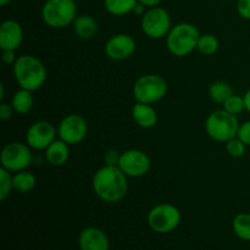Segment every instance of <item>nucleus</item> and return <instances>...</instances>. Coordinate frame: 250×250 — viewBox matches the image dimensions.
<instances>
[{
	"label": "nucleus",
	"mask_w": 250,
	"mask_h": 250,
	"mask_svg": "<svg viewBox=\"0 0 250 250\" xmlns=\"http://www.w3.org/2000/svg\"><path fill=\"white\" fill-rule=\"evenodd\" d=\"M94 194L105 203H117L128 192V177L119 166L104 165L92 178Z\"/></svg>",
	"instance_id": "obj_1"
},
{
	"label": "nucleus",
	"mask_w": 250,
	"mask_h": 250,
	"mask_svg": "<svg viewBox=\"0 0 250 250\" xmlns=\"http://www.w3.org/2000/svg\"><path fill=\"white\" fill-rule=\"evenodd\" d=\"M14 77L20 88L36 92L41 89L46 81V68L38 58L23 54L17 58L12 66Z\"/></svg>",
	"instance_id": "obj_2"
},
{
	"label": "nucleus",
	"mask_w": 250,
	"mask_h": 250,
	"mask_svg": "<svg viewBox=\"0 0 250 250\" xmlns=\"http://www.w3.org/2000/svg\"><path fill=\"white\" fill-rule=\"evenodd\" d=\"M200 32L194 24L188 22L172 26L166 36V46L172 55L177 58H185L197 49Z\"/></svg>",
	"instance_id": "obj_3"
},
{
	"label": "nucleus",
	"mask_w": 250,
	"mask_h": 250,
	"mask_svg": "<svg viewBox=\"0 0 250 250\" xmlns=\"http://www.w3.org/2000/svg\"><path fill=\"white\" fill-rule=\"evenodd\" d=\"M77 17V5L75 0H46L42 7L44 23L54 29L70 26Z\"/></svg>",
	"instance_id": "obj_4"
},
{
	"label": "nucleus",
	"mask_w": 250,
	"mask_h": 250,
	"mask_svg": "<svg viewBox=\"0 0 250 250\" xmlns=\"http://www.w3.org/2000/svg\"><path fill=\"white\" fill-rule=\"evenodd\" d=\"M239 121L236 115L226 110L212 111L205 120V131L209 137L220 143H226L229 139L237 137L239 129Z\"/></svg>",
	"instance_id": "obj_5"
},
{
	"label": "nucleus",
	"mask_w": 250,
	"mask_h": 250,
	"mask_svg": "<svg viewBox=\"0 0 250 250\" xmlns=\"http://www.w3.org/2000/svg\"><path fill=\"white\" fill-rule=\"evenodd\" d=\"M167 82L165 78L154 73L143 75L134 82L133 98L137 103L154 104L160 102L167 94Z\"/></svg>",
	"instance_id": "obj_6"
},
{
	"label": "nucleus",
	"mask_w": 250,
	"mask_h": 250,
	"mask_svg": "<svg viewBox=\"0 0 250 250\" xmlns=\"http://www.w3.org/2000/svg\"><path fill=\"white\" fill-rule=\"evenodd\" d=\"M181 211L168 203L155 205L148 214V225L154 232L160 234L175 231L181 224Z\"/></svg>",
	"instance_id": "obj_7"
},
{
	"label": "nucleus",
	"mask_w": 250,
	"mask_h": 250,
	"mask_svg": "<svg viewBox=\"0 0 250 250\" xmlns=\"http://www.w3.org/2000/svg\"><path fill=\"white\" fill-rule=\"evenodd\" d=\"M33 161L32 148L27 143L12 142L2 148L0 154L1 167L15 173L27 170Z\"/></svg>",
	"instance_id": "obj_8"
},
{
	"label": "nucleus",
	"mask_w": 250,
	"mask_h": 250,
	"mask_svg": "<svg viewBox=\"0 0 250 250\" xmlns=\"http://www.w3.org/2000/svg\"><path fill=\"white\" fill-rule=\"evenodd\" d=\"M141 28L150 39L165 38L172 28L170 14L163 7H150L142 16Z\"/></svg>",
	"instance_id": "obj_9"
},
{
	"label": "nucleus",
	"mask_w": 250,
	"mask_h": 250,
	"mask_svg": "<svg viewBox=\"0 0 250 250\" xmlns=\"http://www.w3.org/2000/svg\"><path fill=\"white\" fill-rule=\"evenodd\" d=\"M151 160L148 154L139 149H128L121 153L119 167L127 177H143L149 172Z\"/></svg>",
	"instance_id": "obj_10"
},
{
	"label": "nucleus",
	"mask_w": 250,
	"mask_h": 250,
	"mask_svg": "<svg viewBox=\"0 0 250 250\" xmlns=\"http://www.w3.org/2000/svg\"><path fill=\"white\" fill-rule=\"evenodd\" d=\"M88 133V125L84 117L78 114H70L61 120L58 127L59 138L68 146H76L84 141Z\"/></svg>",
	"instance_id": "obj_11"
},
{
	"label": "nucleus",
	"mask_w": 250,
	"mask_h": 250,
	"mask_svg": "<svg viewBox=\"0 0 250 250\" xmlns=\"http://www.w3.org/2000/svg\"><path fill=\"white\" fill-rule=\"evenodd\" d=\"M58 129L48 121H37L26 132V143L34 150H45L56 139Z\"/></svg>",
	"instance_id": "obj_12"
},
{
	"label": "nucleus",
	"mask_w": 250,
	"mask_h": 250,
	"mask_svg": "<svg viewBox=\"0 0 250 250\" xmlns=\"http://www.w3.org/2000/svg\"><path fill=\"white\" fill-rule=\"evenodd\" d=\"M137 50V43L129 34H114L105 43V55L114 61H125L131 58Z\"/></svg>",
	"instance_id": "obj_13"
},
{
	"label": "nucleus",
	"mask_w": 250,
	"mask_h": 250,
	"mask_svg": "<svg viewBox=\"0 0 250 250\" xmlns=\"http://www.w3.org/2000/svg\"><path fill=\"white\" fill-rule=\"evenodd\" d=\"M23 42V29L20 22L6 20L0 24V49L15 50L21 46Z\"/></svg>",
	"instance_id": "obj_14"
},
{
	"label": "nucleus",
	"mask_w": 250,
	"mask_h": 250,
	"mask_svg": "<svg viewBox=\"0 0 250 250\" xmlns=\"http://www.w3.org/2000/svg\"><path fill=\"white\" fill-rule=\"evenodd\" d=\"M81 250H109V238L103 229L87 227L78 237Z\"/></svg>",
	"instance_id": "obj_15"
},
{
	"label": "nucleus",
	"mask_w": 250,
	"mask_h": 250,
	"mask_svg": "<svg viewBox=\"0 0 250 250\" xmlns=\"http://www.w3.org/2000/svg\"><path fill=\"white\" fill-rule=\"evenodd\" d=\"M132 117L142 128H153L158 124V112L151 104L137 103L132 107Z\"/></svg>",
	"instance_id": "obj_16"
},
{
	"label": "nucleus",
	"mask_w": 250,
	"mask_h": 250,
	"mask_svg": "<svg viewBox=\"0 0 250 250\" xmlns=\"http://www.w3.org/2000/svg\"><path fill=\"white\" fill-rule=\"evenodd\" d=\"M45 160L51 166H62L70 158V146L62 139H55L48 148L44 150Z\"/></svg>",
	"instance_id": "obj_17"
},
{
	"label": "nucleus",
	"mask_w": 250,
	"mask_h": 250,
	"mask_svg": "<svg viewBox=\"0 0 250 250\" xmlns=\"http://www.w3.org/2000/svg\"><path fill=\"white\" fill-rule=\"evenodd\" d=\"M73 31L76 36L81 39H92L98 33V23L95 19L90 15H80L73 21Z\"/></svg>",
	"instance_id": "obj_18"
},
{
	"label": "nucleus",
	"mask_w": 250,
	"mask_h": 250,
	"mask_svg": "<svg viewBox=\"0 0 250 250\" xmlns=\"http://www.w3.org/2000/svg\"><path fill=\"white\" fill-rule=\"evenodd\" d=\"M32 93L33 92H31V90L20 88V89L12 95L11 105L16 114L26 115L33 109L34 98Z\"/></svg>",
	"instance_id": "obj_19"
},
{
	"label": "nucleus",
	"mask_w": 250,
	"mask_h": 250,
	"mask_svg": "<svg viewBox=\"0 0 250 250\" xmlns=\"http://www.w3.org/2000/svg\"><path fill=\"white\" fill-rule=\"evenodd\" d=\"M12 182H14V190L26 194L34 189L37 185V178L32 172L23 170L12 175Z\"/></svg>",
	"instance_id": "obj_20"
},
{
	"label": "nucleus",
	"mask_w": 250,
	"mask_h": 250,
	"mask_svg": "<svg viewBox=\"0 0 250 250\" xmlns=\"http://www.w3.org/2000/svg\"><path fill=\"white\" fill-rule=\"evenodd\" d=\"M138 0H104V6L114 16H125L133 11Z\"/></svg>",
	"instance_id": "obj_21"
},
{
	"label": "nucleus",
	"mask_w": 250,
	"mask_h": 250,
	"mask_svg": "<svg viewBox=\"0 0 250 250\" xmlns=\"http://www.w3.org/2000/svg\"><path fill=\"white\" fill-rule=\"evenodd\" d=\"M233 94L231 84L225 81H216L211 83L209 87V97L210 99L217 104H224L231 95Z\"/></svg>",
	"instance_id": "obj_22"
},
{
	"label": "nucleus",
	"mask_w": 250,
	"mask_h": 250,
	"mask_svg": "<svg viewBox=\"0 0 250 250\" xmlns=\"http://www.w3.org/2000/svg\"><path fill=\"white\" fill-rule=\"evenodd\" d=\"M232 229L234 234L242 241H250V214L239 212L232 221Z\"/></svg>",
	"instance_id": "obj_23"
},
{
	"label": "nucleus",
	"mask_w": 250,
	"mask_h": 250,
	"mask_svg": "<svg viewBox=\"0 0 250 250\" xmlns=\"http://www.w3.org/2000/svg\"><path fill=\"white\" fill-rule=\"evenodd\" d=\"M220 48V42L217 39V37H215L214 34L205 33L200 34L199 41H198L197 50L200 54H203L204 56H211L219 51Z\"/></svg>",
	"instance_id": "obj_24"
},
{
	"label": "nucleus",
	"mask_w": 250,
	"mask_h": 250,
	"mask_svg": "<svg viewBox=\"0 0 250 250\" xmlns=\"http://www.w3.org/2000/svg\"><path fill=\"white\" fill-rule=\"evenodd\" d=\"M14 190V182H12V172L0 168V200H5Z\"/></svg>",
	"instance_id": "obj_25"
},
{
	"label": "nucleus",
	"mask_w": 250,
	"mask_h": 250,
	"mask_svg": "<svg viewBox=\"0 0 250 250\" xmlns=\"http://www.w3.org/2000/svg\"><path fill=\"white\" fill-rule=\"evenodd\" d=\"M225 148H226L227 154L233 159L243 158L247 150V146L238 138V137H234V138L227 141L226 143H225Z\"/></svg>",
	"instance_id": "obj_26"
},
{
	"label": "nucleus",
	"mask_w": 250,
	"mask_h": 250,
	"mask_svg": "<svg viewBox=\"0 0 250 250\" xmlns=\"http://www.w3.org/2000/svg\"><path fill=\"white\" fill-rule=\"evenodd\" d=\"M224 106V110H226L227 112L232 115H239L246 110V105H244V99L243 97L241 95H237V94H232L226 102L222 104Z\"/></svg>",
	"instance_id": "obj_27"
},
{
	"label": "nucleus",
	"mask_w": 250,
	"mask_h": 250,
	"mask_svg": "<svg viewBox=\"0 0 250 250\" xmlns=\"http://www.w3.org/2000/svg\"><path fill=\"white\" fill-rule=\"evenodd\" d=\"M120 158L121 153H119L116 149H107L104 154V164L109 166H119Z\"/></svg>",
	"instance_id": "obj_28"
},
{
	"label": "nucleus",
	"mask_w": 250,
	"mask_h": 250,
	"mask_svg": "<svg viewBox=\"0 0 250 250\" xmlns=\"http://www.w3.org/2000/svg\"><path fill=\"white\" fill-rule=\"evenodd\" d=\"M237 137L246 144L247 146H250V120L249 121L243 122V124L239 125L238 133Z\"/></svg>",
	"instance_id": "obj_29"
},
{
	"label": "nucleus",
	"mask_w": 250,
	"mask_h": 250,
	"mask_svg": "<svg viewBox=\"0 0 250 250\" xmlns=\"http://www.w3.org/2000/svg\"><path fill=\"white\" fill-rule=\"evenodd\" d=\"M237 12L244 20H250V0H238Z\"/></svg>",
	"instance_id": "obj_30"
},
{
	"label": "nucleus",
	"mask_w": 250,
	"mask_h": 250,
	"mask_svg": "<svg viewBox=\"0 0 250 250\" xmlns=\"http://www.w3.org/2000/svg\"><path fill=\"white\" fill-rule=\"evenodd\" d=\"M14 112L15 110L11 104L1 102V104H0V120H1V121H7V120L11 119Z\"/></svg>",
	"instance_id": "obj_31"
},
{
	"label": "nucleus",
	"mask_w": 250,
	"mask_h": 250,
	"mask_svg": "<svg viewBox=\"0 0 250 250\" xmlns=\"http://www.w3.org/2000/svg\"><path fill=\"white\" fill-rule=\"evenodd\" d=\"M17 58L19 56H16V53H15V50H1V59L2 61H4L5 65H15V62H16Z\"/></svg>",
	"instance_id": "obj_32"
},
{
	"label": "nucleus",
	"mask_w": 250,
	"mask_h": 250,
	"mask_svg": "<svg viewBox=\"0 0 250 250\" xmlns=\"http://www.w3.org/2000/svg\"><path fill=\"white\" fill-rule=\"evenodd\" d=\"M146 10H148V7L146 6V5H143L142 4V2H137L136 4V6H134V9H133V14H136V15H141V16H143L144 14H146Z\"/></svg>",
	"instance_id": "obj_33"
},
{
	"label": "nucleus",
	"mask_w": 250,
	"mask_h": 250,
	"mask_svg": "<svg viewBox=\"0 0 250 250\" xmlns=\"http://www.w3.org/2000/svg\"><path fill=\"white\" fill-rule=\"evenodd\" d=\"M138 1L142 2L143 5H146L148 9H150V7L159 6V4L161 2V0H138Z\"/></svg>",
	"instance_id": "obj_34"
},
{
	"label": "nucleus",
	"mask_w": 250,
	"mask_h": 250,
	"mask_svg": "<svg viewBox=\"0 0 250 250\" xmlns=\"http://www.w3.org/2000/svg\"><path fill=\"white\" fill-rule=\"evenodd\" d=\"M244 99V105H246V111H248L250 114V88L246 92V94L243 95Z\"/></svg>",
	"instance_id": "obj_35"
},
{
	"label": "nucleus",
	"mask_w": 250,
	"mask_h": 250,
	"mask_svg": "<svg viewBox=\"0 0 250 250\" xmlns=\"http://www.w3.org/2000/svg\"><path fill=\"white\" fill-rule=\"evenodd\" d=\"M5 97V89H4V84H0V100L2 102Z\"/></svg>",
	"instance_id": "obj_36"
},
{
	"label": "nucleus",
	"mask_w": 250,
	"mask_h": 250,
	"mask_svg": "<svg viewBox=\"0 0 250 250\" xmlns=\"http://www.w3.org/2000/svg\"><path fill=\"white\" fill-rule=\"evenodd\" d=\"M11 1L12 0H0V5H1V6H5V5L10 4Z\"/></svg>",
	"instance_id": "obj_37"
}]
</instances>
